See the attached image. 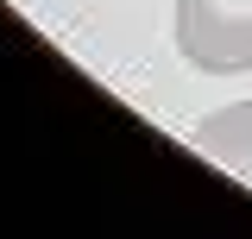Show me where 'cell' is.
Masks as SVG:
<instances>
[{"mask_svg": "<svg viewBox=\"0 0 252 239\" xmlns=\"http://www.w3.org/2000/svg\"><path fill=\"white\" fill-rule=\"evenodd\" d=\"M177 51L208 76L252 69V0H177Z\"/></svg>", "mask_w": 252, "mask_h": 239, "instance_id": "cell-1", "label": "cell"}, {"mask_svg": "<svg viewBox=\"0 0 252 239\" xmlns=\"http://www.w3.org/2000/svg\"><path fill=\"white\" fill-rule=\"evenodd\" d=\"M189 139L208 151L220 170H233V177H246V182H252V101L208 114L202 126H195V132H189Z\"/></svg>", "mask_w": 252, "mask_h": 239, "instance_id": "cell-2", "label": "cell"}]
</instances>
